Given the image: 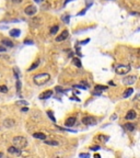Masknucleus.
<instances>
[{
    "instance_id": "nucleus-1",
    "label": "nucleus",
    "mask_w": 140,
    "mask_h": 158,
    "mask_svg": "<svg viewBox=\"0 0 140 158\" xmlns=\"http://www.w3.org/2000/svg\"><path fill=\"white\" fill-rule=\"evenodd\" d=\"M50 79V75L47 73H42V74H37L33 77V81L35 85L37 86H43L46 85Z\"/></svg>"
},
{
    "instance_id": "nucleus-2",
    "label": "nucleus",
    "mask_w": 140,
    "mask_h": 158,
    "mask_svg": "<svg viewBox=\"0 0 140 158\" xmlns=\"http://www.w3.org/2000/svg\"><path fill=\"white\" fill-rule=\"evenodd\" d=\"M13 146L16 148H24L27 145V140L23 136H16V137L12 140Z\"/></svg>"
},
{
    "instance_id": "nucleus-3",
    "label": "nucleus",
    "mask_w": 140,
    "mask_h": 158,
    "mask_svg": "<svg viewBox=\"0 0 140 158\" xmlns=\"http://www.w3.org/2000/svg\"><path fill=\"white\" fill-rule=\"evenodd\" d=\"M114 67H115V71H116L117 75H126L131 69L130 65H118V64H116Z\"/></svg>"
},
{
    "instance_id": "nucleus-4",
    "label": "nucleus",
    "mask_w": 140,
    "mask_h": 158,
    "mask_svg": "<svg viewBox=\"0 0 140 158\" xmlns=\"http://www.w3.org/2000/svg\"><path fill=\"white\" fill-rule=\"evenodd\" d=\"M123 83L126 86H131L137 81V77L136 76H126L125 78H123Z\"/></svg>"
},
{
    "instance_id": "nucleus-5",
    "label": "nucleus",
    "mask_w": 140,
    "mask_h": 158,
    "mask_svg": "<svg viewBox=\"0 0 140 158\" xmlns=\"http://www.w3.org/2000/svg\"><path fill=\"white\" fill-rule=\"evenodd\" d=\"M36 12H37V8L33 5L27 6V7L24 9V13H25L26 16H34Z\"/></svg>"
},
{
    "instance_id": "nucleus-6",
    "label": "nucleus",
    "mask_w": 140,
    "mask_h": 158,
    "mask_svg": "<svg viewBox=\"0 0 140 158\" xmlns=\"http://www.w3.org/2000/svg\"><path fill=\"white\" fill-rule=\"evenodd\" d=\"M82 123L84 125H95L96 119L94 117H82Z\"/></svg>"
},
{
    "instance_id": "nucleus-7",
    "label": "nucleus",
    "mask_w": 140,
    "mask_h": 158,
    "mask_svg": "<svg viewBox=\"0 0 140 158\" xmlns=\"http://www.w3.org/2000/svg\"><path fill=\"white\" fill-rule=\"evenodd\" d=\"M136 117H137V113H136V111H135V110H130V111L127 112L125 119L128 120V121H132V120H135Z\"/></svg>"
},
{
    "instance_id": "nucleus-8",
    "label": "nucleus",
    "mask_w": 140,
    "mask_h": 158,
    "mask_svg": "<svg viewBox=\"0 0 140 158\" xmlns=\"http://www.w3.org/2000/svg\"><path fill=\"white\" fill-rule=\"evenodd\" d=\"M68 36H69V33H68V31H67V30H64L59 36L56 37V41H57V42H62V41H65L66 39H68Z\"/></svg>"
},
{
    "instance_id": "nucleus-9",
    "label": "nucleus",
    "mask_w": 140,
    "mask_h": 158,
    "mask_svg": "<svg viewBox=\"0 0 140 158\" xmlns=\"http://www.w3.org/2000/svg\"><path fill=\"white\" fill-rule=\"evenodd\" d=\"M50 97H53V90H46L43 93H41L39 99H42V100H46V99H49Z\"/></svg>"
},
{
    "instance_id": "nucleus-10",
    "label": "nucleus",
    "mask_w": 140,
    "mask_h": 158,
    "mask_svg": "<svg viewBox=\"0 0 140 158\" xmlns=\"http://www.w3.org/2000/svg\"><path fill=\"white\" fill-rule=\"evenodd\" d=\"M3 125H5L7 129H11V127H13L16 125V121L12 119H5V121H3Z\"/></svg>"
},
{
    "instance_id": "nucleus-11",
    "label": "nucleus",
    "mask_w": 140,
    "mask_h": 158,
    "mask_svg": "<svg viewBox=\"0 0 140 158\" xmlns=\"http://www.w3.org/2000/svg\"><path fill=\"white\" fill-rule=\"evenodd\" d=\"M75 121H77V119H75V117H68L67 120H66V126H68V127H71V126H73V125L75 124Z\"/></svg>"
},
{
    "instance_id": "nucleus-12",
    "label": "nucleus",
    "mask_w": 140,
    "mask_h": 158,
    "mask_svg": "<svg viewBox=\"0 0 140 158\" xmlns=\"http://www.w3.org/2000/svg\"><path fill=\"white\" fill-rule=\"evenodd\" d=\"M8 153L13 154V155H21V149L20 148H16L14 146H10L8 148Z\"/></svg>"
},
{
    "instance_id": "nucleus-13",
    "label": "nucleus",
    "mask_w": 140,
    "mask_h": 158,
    "mask_svg": "<svg viewBox=\"0 0 140 158\" xmlns=\"http://www.w3.org/2000/svg\"><path fill=\"white\" fill-rule=\"evenodd\" d=\"M106 89H107V87H106V86L96 85V86H95V92H94V94H101V91L106 90Z\"/></svg>"
},
{
    "instance_id": "nucleus-14",
    "label": "nucleus",
    "mask_w": 140,
    "mask_h": 158,
    "mask_svg": "<svg viewBox=\"0 0 140 158\" xmlns=\"http://www.w3.org/2000/svg\"><path fill=\"white\" fill-rule=\"evenodd\" d=\"M9 34H10L12 37H19L20 36V34H21V31L19 30V29H12V30H10Z\"/></svg>"
},
{
    "instance_id": "nucleus-15",
    "label": "nucleus",
    "mask_w": 140,
    "mask_h": 158,
    "mask_svg": "<svg viewBox=\"0 0 140 158\" xmlns=\"http://www.w3.org/2000/svg\"><path fill=\"white\" fill-rule=\"evenodd\" d=\"M124 127H125V130L128 131V132H132V131H135L136 125L134 123H126Z\"/></svg>"
},
{
    "instance_id": "nucleus-16",
    "label": "nucleus",
    "mask_w": 140,
    "mask_h": 158,
    "mask_svg": "<svg viewBox=\"0 0 140 158\" xmlns=\"http://www.w3.org/2000/svg\"><path fill=\"white\" fill-rule=\"evenodd\" d=\"M132 92H134V89L132 88H127L126 90H125V92L123 93V98H129L130 96L132 94Z\"/></svg>"
},
{
    "instance_id": "nucleus-17",
    "label": "nucleus",
    "mask_w": 140,
    "mask_h": 158,
    "mask_svg": "<svg viewBox=\"0 0 140 158\" xmlns=\"http://www.w3.org/2000/svg\"><path fill=\"white\" fill-rule=\"evenodd\" d=\"M1 44H3L7 47H13V43L8 39H2L1 40Z\"/></svg>"
},
{
    "instance_id": "nucleus-18",
    "label": "nucleus",
    "mask_w": 140,
    "mask_h": 158,
    "mask_svg": "<svg viewBox=\"0 0 140 158\" xmlns=\"http://www.w3.org/2000/svg\"><path fill=\"white\" fill-rule=\"evenodd\" d=\"M33 137H34V138H38V140H46V135H45L44 133H34V134H33Z\"/></svg>"
},
{
    "instance_id": "nucleus-19",
    "label": "nucleus",
    "mask_w": 140,
    "mask_h": 158,
    "mask_svg": "<svg viewBox=\"0 0 140 158\" xmlns=\"http://www.w3.org/2000/svg\"><path fill=\"white\" fill-rule=\"evenodd\" d=\"M38 65H39V59H37L35 63H33L31 65V67L29 68V71H32V70H34V69H36L37 67H38Z\"/></svg>"
},
{
    "instance_id": "nucleus-20",
    "label": "nucleus",
    "mask_w": 140,
    "mask_h": 158,
    "mask_svg": "<svg viewBox=\"0 0 140 158\" xmlns=\"http://www.w3.org/2000/svg\"><path fill=\"white\" fill-rule=\"evenodd\" d=\"M44 143H45V144H47V145H53V146H57V145H58V142H57V140H44Z\"/></svg>"
},
{
    "instance_id": "nucleus-21",
    "label": "nucleus",
    "mask_w": 140,
    "mask_h": 158,
    "mask_svg": "<svg viewBox=\"0 0 140 158\" xmlns=\"http://www.w3.org/2000/svg\"><path fill=\"white\" fill-rule=\"evenodd\" d=\"M58 30H59V26H58V25H54L52 29H50V34H52V35H55V34L58 32Z\"/></svg>"
},
{
    "instance_id": "nucleus-22",
    "label": "nucleus",
    "mask_w": 140,
    "mask_h": 158,
    "mask_svg": "<svg viewBox=\"0 0 140 158\" xmlns=\"http://www.w3.org/2000/svg\"><path fill=\"white\" fill-rule=\"evenodd\" d=\"M72 63L75 64V66H77V67H79V68L81 67V62H80V59H79V58H77V57H75V58L72 59Z\"/></svg>"
},
{
    "instance_id": "nucleus-23",
    "label": "nucleus",
    "mask_w": 140,
    "mask_h": 158,
    "mask_svg": "<svg viewBox=\"0 0 140 158\" xmlns=\"http://www.w3.org/2000/svg\"><path fill=\"white\" fill-rule=\"evenodd\" d=\"M48 9H49V3L44 1V3H42V10H48Z\"/></svg>"
},
{
    "instance_id": "nucleus-24",
    "label": "nucleus",
    "mask_w": 140,
    "mask_h": 158,
    "mask_svg": "<svg viewBox=\"0 0 140 158\" xmlns=\"http://www.w3.org/2000/svg\"><path fill=\"white\" fill-rule=\"evenodd\" d=\"M27 102L24 101V100H20V101H16V105H22V106H26L27 105Z\"/></svg>"
},
{
    "instance_id": "nucleus-25",
    "label": "nucleus",
    "mask_w": 140,
    "mask_h": 158,
    "mask_svg": "<svg viewBox=\"0 0 140 158\" xmlns=\"http://www.w3.org/2000/svg\"><path fill=\"white\" fill-rule=\"evenodd\" d=\"M97 138H99V140H101V142H104V143H105V142H107V140H108V136H104V135H99V137H97Z\"/></svg>"
},
{
    "instance_id": "nucleus-26",
    "label": "nucleus",
    "mask_w": 140,
    "mask_h": 158,
    "mask_svg": "<svg viewBox=\"0 0 140 158\" xmlns=\"http://www.w3.org/2000/svg\"><path fill=\"white\" fill-rule=\"evenodd\" d=\"M47 115L50 117V120H53V122H54V123H56V119H55L54 114H53L52 111H47Z\"/></svg>"
},
{
    "instance_id": "nucleus-27",
    "label": "nucleus",
    "mask_w": 140,
    "mask_h": 158,
    "mask_svg": "<svg viewBox=\"0 0 140 158\" xmlns=\"http://www.w3.org/2000/svg\"><path fill=\"white\" fill-rule=\"evenodd\" d=\"M0 92H1V93H7V92H8V88H7V86H0Z\"/></svg>"
},
{
    "instance_id": "nucleus-28",
    "label": "nucleus",
    "mask_w": 140,
    "mask_h": 158,
    "mask_svg": "<svg viewBox=\"0 0 140 158\" xmlns=\"http://www.w3.org/2000/svg\"><path fill=\"white\" fill-rule=\"evenodd\" d=\"M16 91H18L19 93L21 92V81H20V79H16Z\"/></svg>"
},
{
    "instance_id": "nucleus-29",
    "label": "nucleus",
    "mask_w": 140,
    "mask_h": 158,
    "mask_svg": "<svg viewBox=\"0 0 140 158\" xmlns=\"http://www.w3.org/2000/svg\"><path fill=\"white\" fill-rule=\"evenodd\" d=\"M79 157L80 158H90V155L88 153H81V154H79Z\"/></svg>"
},
{
    "instance_id": "nucleus-30",
    "label": "nucleus",
    "mask_w": 140,
    "mask_h": 158,
    "mask_svg": "<svg viewBox=\"0 0 140 158\" xmlns=\"http://www.w3.org/2000/svg\"><path fill=\"white\" fill-rule=\"evenodd\" d=\"M13 70H14V74H16V79H19V76H20V74H19V69L16 67L13 68Z\"/></svg>"
},
{
    "instance_id": "nucleus-31",
    "label": "nucleus",
    "mask_w": 140,
    "mask_h": 158,
    "mask_svg": "<svg viewBox=\"0 0 140 158\" xmlns=\"http://www.w3.org/2000/svg\"><path fill=\"white\" fill-rule=\"evenodd\" d=\"M62 20L65 21L66 23H69V20H70V17L69 16H65L64 18H62Z\"/></svg>"
},
{
    "instance_id": "nucleus-32",
    "label": "nucleus",
    "mask_w": 140,
    "mask_h": 158,
    "mask_svg": "<svg viewBox=\"0 0 140 158\" xmlns=\"http://www.w3.org/2000/svg\"><path fill=\"white\" fill-rule=\"evenodd\" d=\"M90 42V39H86V40H84V41H81V42H79V44H81V45H84V44H86V43H89Z\"/></svg>"
},
{
    "instance_id": "nucleus-33",
    "label": "nucleus",
    "mask_w": 140,
    "mask_h": 158,
    "mask_svg": "<svg viewBox=\"0 0 140 158\" xmlns=\"http://www.w3.org/2000/svg\"><path fill=\"white\" fill-rule=\"evenodd\" d=\"M5 51H7V48L5 46H2V45H0V53H5Z\"/></svg>"
},
{
    "instance_id": "nucleus-34",
    "label": "nucleus",
    "mask_w": 140,
    "mask_h": 158,
    "mask_svg": "<svg viewBox=\"0 0 140 158\" xmlns=\"http://www.w3.org/2000/svg\"><path fill=\"white\" fill-rule=\"evenodd\" d=\"M22 1H23V0H12V2L14 3V5H19V3H22Z\"/></svg>"
},
{
    "instance_id": "nucleus-35",
    "label": "nucleus",
    "mask_w": 140,
    "mask_h": 158,
    "mask_svg": "<svg viewBox=\"0 0 140 158\" xmlns=\"http://www.w3.org/2000/svg\"><path fill=\"white\" fill-rule=\"evenodd\" d=\"M88 10V8H86V9H83L82 11H81V12H79L78 13V16H83V14H84V13H86V11Z\"/></svg>"
},
{
    "instance_id": "nucleus-36",
    "label": "nucleus",
    "mask_w": 140,
    "mask_h": 158,
    "mask_svg": "<svg viewBox=\"0 0 140 158\" xmlns=\"http://www.w3.org/2000/svg\"><path fill=\"white\" fill-rule=\"evenodd\" d=\"M24 43H25V44L31 45V44H33V41H31V40H25V41H24Z\"/></svg>"
},
{
    "instance_id": "nucleus-37",
    "label": "nucleus",
    "mask_w": 140,
    "mask_h": 158,
    "mask_svg": "<svg viewBox=\"0 0 140 158\" xmlns=\"http://www.w3.org/2000/svg\"><path fill=\"white\" fill-rule=\"evenodd\" d=\"M90 149L91 150H99L100 149V146L99 145H97V146H93V147H91Z\"/></svg>"
},
{
    "instance_id": "nucleus-38",
    "label": "nucleus",
    "mask_w": 140,
    "mask_h": 158,
    "mask_svg": "<svg viewBox=\"0 0 140 158\" xmlns=\"http://www.w3.org/2000/svg\"><path fill=\"white\" fill-rule=\"evenodd\" d=\"M21 111H22V112H27V111H29V109H27V106H25V108H22Z\"/></svg>"
},
{
    "instance_id": "nucleus-39",
    "label": "nucleus",
    "mask_w": 140,
    "mask_h": 158,
    "mask_svg": "<svg viewBox=\"0 0 140 158\" xmlns=\"http://www.w3.org/2000/svg\"><path fill=\"white\" fill-rule=\"evenodd\" d=\"M94 158H101V156H100L99 154H95V155H94Z\"/></svg>"
},
{
    "instance_id": "nucleus-40",
    "label": "nucleus",
    "mask_w": 140,
    "mask_h": 158,
    "mask_svg": "<svg viewBox=\"0 0 140 158\" xmlns=\"http://www.w3.org/2000/svg\"><path fill=\"white\" fill-rule=\"evenodd\" d=\"M116 119H117L116 115H113V117H111V120H116Z\"/></svg>"
},
{
    "instance_id": "nucleus-41",
    "label": "nucleus",
    "mask_w": 140,
    "mask_h": 158,
    "mask_svg": "<svg viewBox=\"0 0 140 158\" xmlns=\"http://www.w3.org/2000/svg\"><path fill=\"white\" fill-rule=\"evenodd\" d=\"M70 1H73V0H66V1H65V6H66V5H67V3H68V2H70Z\"/></svg>"
},
{
    "instance_id": "nucleus-42",
    "label": "nucleus",
    "mask_w": 140,
    "mask_h": 158,
    "mask_svg": "<svg viewBox=\"0 0 140 158\" xmlns=\"http://www.w3.org/2000/svg\"><path fill=\"white\" fill-rule=\"evenodd\" d=\"M55 158H62V156L60 157V156H55Z\"/></svg>"
},
{
    "instance_id": "nucleus-43",
    "label": "nucleus",
    "mask_w": 140,
    "mask_h": 158,
    "mask_svg": "<svg viewBox=\"0 0 140 158\" xmlns=\"http://www.w3.org/2000/svg\"><path fill=\"white\" fill-rule=\"evenodd\" d=\"M35 1H36V2H41V0H35Z\"/></svg>"
},
{
    "instance_id": "nucleus-44",
    "label": "nucleus",
    "mask_w": 140,
    "mask_h": 158,
    "mask_svg": "<svg viewBox=\"0 0 140 158\" xmlns=\"http://www.w3.org/2000/svg\"><path fill=\"white\" fill-rule=\"evenodd\" d=\"M0 157H2V153H0Z\"/></svg>"
}]
</instances>
